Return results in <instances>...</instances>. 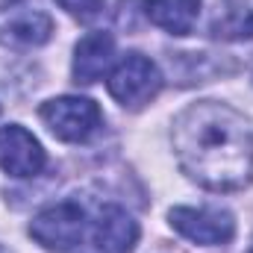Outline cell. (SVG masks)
I'll return each mask as SVG.
<instances>
[{"instance_id": "obj_1", "label": "cell", "mask_w": 253, "mask_h": 253, "mask_svg": "<svg viewBox=\"0 0 253 253\" xmlns=\"http://www.w3.org/2000/svg\"><path fill=\"white\" fill-rule=\"evenodd\" d=\"M180 168L209 191H239L253 174V129L242 112L218 100L186 106L174 121Z\"/></svg>"}, {"instance_id": "obj_2", "label": "cell", "mask_w": 253, "mask_h": 253, "mask_svg": "<svg viewBox=\"0 0 253 253\" xmlns=\"http://www.w3.org/2000/svg\"><path fill=\"white\" fill-rule=\"evenodd\" d=\"M106 85H109V94H112L121 106L138 109V106L150 103V100L159 94V88H162V74H159V68H156L153 59H147V56H141V53H126L124 59L112 68Z\"/></svg>"}, {"instance_id": "obj_3", "label": "cell", "mask_w": 253, "mask_h": 253, "mask_svg": "<svg viewBox=\"0 0 253 253\" xmlns=\"http://www.w3.org/2000/svg\"><path fill=\"white\" fill-rule=\"evenodd\" d=\"M85 230V209L74 200L53 203L30 221V236L47 251H71Z\"/></svg>"}, {"instance_id": "obj_4", "label": "cell", "mask_w": 253, "mask_h": 253, "mask_svg": "<svg viewBox=\"0 0 253 253\" xmlns=\"http://www.w3.org/2000/svg\"><path fill=\"white\" fill-rule=\"evenodd\" d=\"M47 129L62 141H85L103 121L100 109L88 97H56L39 109Z\"/></svg>"}, {"instance_id": "obj_5", "label": "cell", "mask_w": 253, "mask_h": 253, "mask_svg": "<svg viewBox=\"0 0 253 253\" xmlns=\"http://www.w3.org/2000/svg\"><path fill=\"white\" fill-rule=\"evenodd\" d=\"M168 221L171 227L189 239L194 245H206V248H215V245H227L233 236H236V221L230 212L224 209H191V206H177L168 212Z\"/></svg>"}, {"instance_id": "obj_6", "label": "cell", "mask_w": 253, "mask_h": 253, "mask_svg": "<svg viewBox=\"0 0 253 253\" xmlns=\"http://www.w3.org/2000/svg\"><path fill=\"white\" fill-rule=\"evenodd\" d=\"M44 165H47L44 147L39 144V138L33 132H27L18 124H9L0 129V168L9 177L27 180V177L42 174Z\"/></svg>"}, {"instance_id": "obj_7", "label": "cell", "mask_w": 253, "mask_h": 253, "mask_svg": "<svg viewBox=\"0 0 253 253\" xmlns=\"http://www.w3.org/2000/svg\"><path fill=\"white\" fill-rule=\"evenodd\" d=\"M53 18L39 6H12L0 15V44L6 47H39L50 39Z\"/></svg>"}, {"instance_id": "obj_8", "label": "cell", "mask_w": 253, "mask_h": 253, "mask_svg": "<svg viewBox=\"0 0 253 253\" xmlns=\"http://www.w3.org/2000/svg\"><path fill=\"white\" fill-rule=\"evenodd\" d=\"M115 62V39L106 30L83 36L74 47V80L83 85L97 83Z\"/></svg>"}, {"instance_id": "obj_9", "label": "cell", "mask_w": 253, "mask_h": 253, "mask_svg": "<svg viewBox=\"0 0 253 253\" xmlns=\"http://www.w3.org/2000/svg\"><path fill=\"white\" fill-rule=\"evenodd\" d=\"M91 242L100 253H132L138 242V224L121 206H103L91 227Z\"/></svg>"}, {"instance_id": "obj_10", "label": "cell", "mask_w": 253, "mask_h": 253, "mask_svg": "<svg viewBox=\"0 0 253 253\" xmlns=\"http://www.w3.org/2000/svg\"><path fill=\"white\" fill-rule=\"evenodd\" d=\"M144 15L171 36H189L200 15V0H144Z\"/></svg>"}, {"instance_id": "obj_11", "label": "cell", "mask_w": 253, "mask_h": 253, "mask_svg": "<svg viewBox=\"0 0 253 253\" xmlns=\"http://www.w3.org/2000/svg\"><path fill=\"white\" fill-rule=\"evenodd\" d=\"M212 36L218 39H253V12L248 6L230 3L212 21Z\"/></svg>"}, {"instance_id": "obj_12", "label": "cell", "mask_w": 253, "mask_h": 253, "mask_svg": "<svg viewBox=\"0 0 253 253\" xmlns=\"http://www.w3.org/2000/svg\"><path fill=\"white\" fill-rule=\"evenodd\" d=\"M56 3L77 21H94L106 6V0H56Z\"/></svg>"}, {"instance_id": "obj_13", "label": "cell", "mask_w": 253, "mask_h": 253, "mask_svg": "<svg viewBox=\"0 0 253 253\" xmlns=\"http://www.w3.org/2000/svg\"><path fill=\"white\" fill-rule=\"evenodd\" d=\"M0 253H6V251H3V248H0Z\"/></svg>"}, {"instance_id": "obj_14", "label": "cell", "mask_w": 253, "mask_h": 253, "mask_svg": "<svg viewBox=\"0 0 253 253\" xmlns=\"http://www.w3.org/2000/svg\"><path fill=\"white\" fill-rule=\"evenodd\" d=\"M251 253H253V251H251Z\"/></svg>"}]
</instances>
